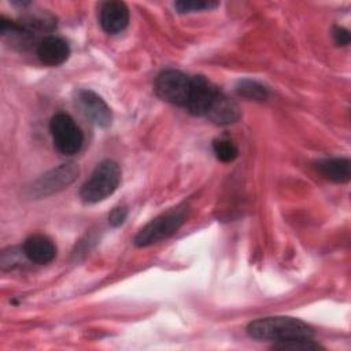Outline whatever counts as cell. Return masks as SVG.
Instances as JSON below:
<instances>
[{
    "instance_id": "cell-1",
    "label": "cell",
    "mask_w": 351,
    "mask_h": 351,
    "mask_svg": "<svg viewBox=\"0 0 351 351\" xmlns=\"http://www.w3.org/2000/svg\"><path fill=\"white\" fill-rule=\"evenodd\" d=\"M247 333L255 340L274 343L314 337V329L308 324L292 317L258 318L247 325Z\"/></svg>"
},
{
    "instance_id": "cell-2",
    "label": "cell",
    "mask_w": 351,
    "mask_h": 351,
    "mask_svg": "<svg viewBox=\"0 0 351 351\" xmlns=\"http://www.w3.org/2000/svg\"><path fill=\"white\" fill-rule=\"evenodd\" d=\"M121 167L112 159L101 160L89 178L84 182L80 191V197L84 203H99L112 195L121 182Z\"/></svg>"
},
{
    "instance_id": "cell-3",
    "label": "cell",
    "mask_w": 351,
    "mask_h": 351,
    "mask_svg": "<svg viewBox=\"0 0 351 351\" xmlns=\"http://www.w3.org/2000/svg\"><path fill=\"white\" fill-rule=\"evenodd\" d=\"M188 206L180 204L151 219L134 236L133 243L137 247H148L173 236L188 218Z\"/></svg>"
},
{
    "instance_id": "cell-4",
    "label": "cell",
    "mask_w": 351,
    "mask_h": 351,
    "mask_svg": "<svg viewBox=\"0 0 351 351\" xmlns=\"http://www.w3.org/2000/svg\"><path fill=\"white\" fill-rule=\"evenodd\" d=\"M49 130L53 144L63 155H74L80 152L84 134L74 119L66 112H56L49 122Z\"/></svg>"
},
{
    "instance_id": "cell-5",
    "label": "cell",
    "mask_w": 351,
    "mask_h": 351,
    "mask_svg": "<svg viewBox=\"0 0 351 351\" xmlns=\"http://www.w3.org/2000/svg\"><path fill=\"white\" fill-rule=\"evenodd\" d=\"M154 89L162 100L185 107L191 90V77L180 70L169 69L158 74Z\"/></svg>"
},
{
    "instance_id": "cell-6",
    "label": "cell",
    "mask_w": 351,
    "mask_h": 351,
    "mask_svg": "<svg viewBox=\"0 0 351 351\" xmlns=\"http://www.w3.org/2000/svg\"><path fill=\"white\" fill-rule=\"evenodd\" d=\"M78 173H80V169L74 162L62 163L60 166L43 174L34 182L33 195L37 197L53 195L67 188L70 184H73L74 180L78 177Z\"/></svg>"
},
{
    "instance_id": "cell-7",
    "label": "cell",
    "mask_w": 351,
    "mask_h": 351,
    "mask_svg": "<svg viewBox=\"0 0 351 351\" xmlns=\"http://www.w3.org/2000/svg\"><path fill=\"white\" fill-rule=\"evenodd\" d=\"M219 89L214 86L206 77H191V90L186 100V110L196 117H206Z\"/></svg>"
},
{
    "instance_id": "cell-8",
    "label": "cell",
    "mask_w": 351,
    "mask_h": 351,
    "mask_svg": "<svg viewBox=\"0 0 351 351\" xmlns=\"http://www.w3.org/2000/svg\"><path fill=\"white\" fill-rule=\"evenodd\" d=\"M77 103L86 118L90 119L99 128H108L112 121V112L107 103L93 90H78Z\"/></svg>"
},
{
    "instance_id": "cell-9",
    "label": "cell",
    "mask_w": 351,
    "mask_h": 351,
    "mask_svg": "<svg viewBox=\"0 0 351 351\" xmlns=\"http://www.w3.org/2000/svg\"><path fill=\"white\" fill-rule=\"evenodd\" d=\"M22 252L30 262L37 265H45L53 261V258L56 256V245L48 236L36 233L25 240Z\"/></svg>"
},
{
    "instance_id": "cell-10",
    "label": "cell",
    "mask_w": 351,
    "mask_h": 351,
    "mask_svg": "<svg viewBox=\"0 0 351 351\" xmlns=\"http://www.w3.org/2000/svg\"><path fill=\"white\" fill-rule=\"evenodd\" d=\"M70 47L67 41L59 36H47L37 45V56L45 66H59L67 60Z\"/></svg>"
},
{
    "instance_id": "cell-11",
    "label": "cell",
    "mask_w": 351,
    "mask_h": 351,
    "mask_svg": "<svg viewBox=\"0 0 351 351\" xmlns=\"http://www.w3.org/2000/svg\"><path fill=\"white\" fill-rule=\"evenodd\" d=\"M129 23V10L123 1H106L100 7V25L110 34L121 33Z\"/></svg>"
},
{
    "instance_id": "cell-12",
    "label": "cell",
    "mask_w": 351,
    "mask_h": 351,
    "mask_svg": "<svg viewBox=\"0 0 351 351\" xmlns=\"http://www.w3.org/2000/svg\"><path fill=\"white\" fill-rule=\"evenodd\" d=\"M206 117L217 125H230L240 119L241 112L237 103L219 90Z\"/></svg>"
},
{
    "instance_id": "cell-13",
    "label": "cell",
    "mask_w": 351,
    "mask_h": 351,
    "mask_svg": "<svg viewBox=\"0 0 351 351\" xmlns=\"http://www.w3.org/2000/svg\"><path fill=\"white\" fill-rule=\"evenodd\" d=\"M318 171L328 180L339 184L348 182L351 178V162L347 158L324 159L317 163Z\"/></svg>"
},
{
    "instance_id": "cell-14",
    "label": "cell",
    "mask_w": 351,
    "mask_h": 351,
    "mask_svg": "<svg viewBox=\"0 0 351 351\" xmlns=\"http://www.w3.org/2000/svg\"><path fill=\"white\" fill-rule=\"evenodd\" d=\"M236 92L239 96L250 100H266L269 97V89L252 80H241L236 85Z\"/></svg>"
},
{
    "instance_id": "cell-15",
    "label": "cell",
    "mask_w": 351,
    "mask_h": 351,
    "mask_svg": "<svg viewBox=\"0 0 351 351\" xmlns=\"http://www.w3.org/2000/svg\"><path fill=\"white\" fill-rule=\"evenodd\" d=\"M213 151L217 159L225 163L233 162L239 155V149L236 144L229 138H215L213 141Z\"/></svg>"
},
{
    "instance_id": "cell-16",
    "label": "cell",
    "mask_w": 351,
    "mask_h": 351,
    "mask_svg": "<svg viewBox=\"0 0 351 351\" xmlns=\"http://www.w3.org/2000/svg\"><path fill=\"white\" fill-rule=\"evenodd\" d=\"M273 350H281V351H318L324 350V347L318 343H315L313 339H300V340H289V341H281L274 343Z\"/></svg>"
},
{
    "instance_id": "cell-17",
    "label": "cell",
    "mask_w": 351,
    "mask_h": 351,
    "mask_svg": "<svg viewBox=\"0 0 351 351\" xmlns=\"http://www.w3.org/2000/svg\"><path fill=\"white\" fill-rule=\"evenodd\" d=\"M218 1H207V0H181L176 1L174 7L178 12H196V11H204V10H213L218 7Z\"/></svg>"
},
{
    "instance_id": "cell-18",
    "label": "cell",
    "mask_w": 351,
    "mask_h": 351,
    "mask_svg": "<svg viewBox=\"0 0 351 351\" xmlns=\"http://www.w3.org/2000/svg\"><path fill=\"white\" fill-rule=\"evenodd\" d=\"M128 217V208L125 206H118V207H114L110 214H108V222L111 226L117 228V226H121L125 219Z\"/></svg>"
},
{
    "instance_id": "cell-19",
    "label": "cell",
    "mask_w": 351,
    "mask_h": 351,
    "mask_svg": "<svg viewBox=\"0 0 351 351\" xmlns=\"http://www.w3.org/2000/svg\"><path fill=\"white\" fill-rule=\"evenodd\" d=\"M333 40L337 45H348L350 44V40H351V36H350V32L343 27V26H335L333 27Z\"/></svg>"
}]
</instances>
